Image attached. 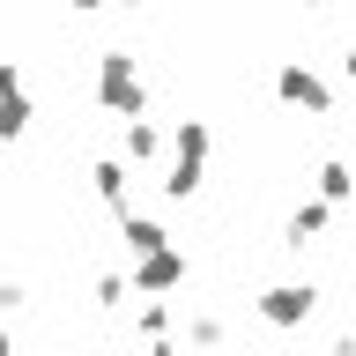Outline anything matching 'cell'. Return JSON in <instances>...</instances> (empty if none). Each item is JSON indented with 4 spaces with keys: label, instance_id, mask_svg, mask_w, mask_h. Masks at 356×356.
<instances>
[]
</instances>
